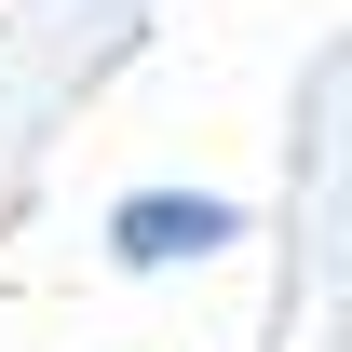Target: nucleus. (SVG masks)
<instances>
[{
	"label": "nucleus",
	"instance_id": "obj_1",
	"mask_svg": "<svg viewBox=\"0 0 352 352\" xmlns=\"http://www.w3.org/2000/svg\"><path fill=\"white\" fill-rule=\"evenodd\" d=\"M244 244V204L230 190H122L109 204V258L122 271H204Z\"/></svg>",
	"mask_w": 352,
	"mask_h": 352
}]
</instances>
